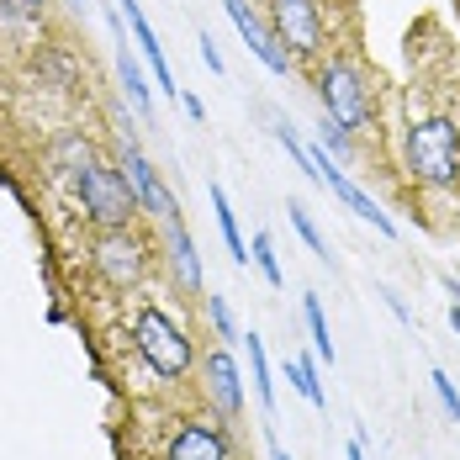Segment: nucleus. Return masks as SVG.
<instances>
[{
    "mask_svg": "<svg viewBox=\"0 0 460 460\" xmlns=\"http://www.w3.org/2000/svg\"><path fill=\"white\" fill-rule=\"evenodd\" d=\"M128 339H133L138 360L154 370L159 381H185L190 370L201 366V360H196V339H190V328H185L170 307H159V302H143L138 313H133Z\"/></svg>",
    "mask_w": 460,
    "mask_h": 460,
    "instance_id": "obj_1",
    "label": "nucleus"
},
{
    "mask_svg": "<svg viewBox=\"0 0 460 460\" xmlns=\"http://www.w3.org/2000/svg\"><path fill=\"white\" fill-rule=\"evenodd\" d=\"M402 159H408V175L429 190H456L460 185V133L445 111H429L408 122V138H402Z\"/></svg>",
    "mask_w": 460,
    "mask_h": 460,
    "instance_id": "obj_2",
    "label": "nucleus"
},
{
    "mask_svg": "<svg viewBox=\"0 0 460 460\" xmlns=\"http://www.w3.org/2000/svg\"><path fill=\"white\" fill-rule=\"evenodd\" d=\"M75 196H80V212L95 223V233L133 228L138 212H143L128 170H117V164H106V159H91L85 170H75Z\"/></svg>",
    "mask_w": 460,
    "mask_h": 460,
    "instance_id": "obj_3",
    "label": "nucleus"
},
{
    "mask_svg": "<svg viewBox=\"0 0 460 460\" xmlns=\"http://www.w3.org/2000/svg\"><path fill=\"white\" fill-rule=\"evenodd\" d=\"M318 101H323V117L349 128V133H370L376 128V101H370V80L355 58H328L318 64Z\"/></svg>",
    "mask_w": 460,
    "mask_h": 460,
    "instance_id": "obj_4",
    "label": "nucleus"
},
{
    "mask_svg": "<svg viewBox=\"0 0 460 460\" xmlns=\"http://www.w3.org/2000/svg\"><path fill=\"white\" fill-rule=\"evenodd\" d=\"M159 460H238L233 423H228V418H217L212 408L175 413V418H170V429H164Z\"/></svg>",
    "mask_w": 460,
    "mask_h": 460,
    "instance_id": "obj_5",
    "label": "nucleus"
},
{
    "mask_svg": "<svg viewBox=\"0 0 460 460\" xmlns=\"http://www.w3.org/2000/svg\"><path fill=\"white\" fill-rule=\"evenodd\" d=\"M91 270L101 276V286L111 291H133L148 276V243L133 228H106L91 243Z\"/></svg>",
    "mask_w": 460,
    "mask_h": 460,
    "instance_id": "obj_6",
    "label": "nucleus"
},
{
    "mask_svg": "<svg viewBox=\"0 0 460 460\" xmlns=\"http://www.w3.org/2000/svg\"><path fill=\"white\" fill-rule=\"evenodd\" d=\"M265 22L276 32V43L291 53V58H313L323 53V0H265Z\"/></svg>",
    "mask_w": 460,
    "mask_h": 460,
    "instance_id": "obj_7",
    "label": "nucleus"
},
{
    "mask_svg": "<svg viewBox=\"0 0 460 460\" xmlns=\"http://www.w3.org/2000/svg\"><path fill=\"white\" fill-rule=\"evenodd\" d=\"M313 170H318V185H328V196H333V201H344V207H349L360 223H370L381 238H397V217L370 196L366 185L349 181V175H344V164H333V154H328L323 143H313Z\"/></svg>",
    "mask_w": 460,
    "mask_h": 460,
    "instance_id": "obj_8",
    "label": "nucleus"
},
{
    "mask_svg": "<svg viewBox=\"0 0 460 460\" xmlns=\"http://www.w3.org/2000/svg\"><path fill=\"white\" fill-rule=\"evenodd\" d=\"M117 159H122V170H128V181H133V190H138V207L148 212V217H175L181 212V201L164 190V181H159V170L148 164V154L138 148V138H133V122L128 117H117Z\"/></svg>",
    "mask_w": 460,
    "mask_h": 460,
    "instance_id": "obj_9",
    "label": "nucleus"
},
{
    "mask_svg": "<svg viewBox=\"0 0 460 460\" xmlns=\"http://www.w3.org/2000/svg\"><path fill=\"white\" fill-rule=\"evenodd\" d=\"M196 370H201V402H207L217 418L238 423V418H243V376H238V366H233V349L228 344L207 349Z\"/></svg>",
    "mask_w": 460,
    "mask_h": 460,
    "instance_id": "obj_10",
    "label": "nucleus"
},
{
    "mask_svg": "<svg viewBox=\"0 0 460 460\" xmlns=\"http://www.w3.org/2000/svg\"><path fill=\"white\" fill-rule=\"evenodd\" d=\"M223 11L233 16V27H238V38H243V48L270 69V75H291L296 69V58L286 53V48L276 43V32H270V22H260V11L249 5V0H223Z\"/></svg>",
    "mask_w": 460,
    "mask_h": 460,
    "instance_id": "obj_11",
    "label": "nucleus"
},
{
    "mask_svg": "<svg viewBox=\"0 0 460 460\" xmlns=\"http://www.w3.org/2000/svg\"><path fill=\"white\" fill-rule=\"evenodd\" d=\"M164 228V265H170V276L181 280L185 296H201L207 291V280H201V260H196V243H190V233H185V217H164L159 223Z\"/></svg>",
    "mask_w": 460,
    "mask_h": 460,
    "instance_id": "obj_12",
    "label": "nucleus"
},
{
    "mask_svg": "<svg viewBox=\"0 0 460 460\" xmlns=\"http://www.w3.org/2000/svg\"><path fill=\"white\" fill-rule=\"evenodd\" d=\"M111 16V32H117V80H122V95H128V106L138 111V117H154V95H148V85H143V69H138V58H133V32H122V11L111 5L106 11Z\"/></svg>",
    "mask_w": 460,
    "mask_h": 460,
    "instance_id": "obj_13",
    "label": "nucleus"
},
{
    "mask_svg": "<svg viewBox=\"0 0 460 460\" xmlns=\"http://www.w3.org/2000/svg\"><path fill=\"white\" fill-rule=\"evenodd\" d=\"M122 16H128V32H133V43H138V53L148 58V69L159 75V85H164V95H181V80H175V69H170V58H164V43L154 38V27H148L143 5H138V0H122Z\"/></svg>",
    "mask_w": 460,
    "mask_h": 460,
    "instance_id": "obj_14",
    "label": "nucleus"
},
{
    "mask_svg": "<svg viewBox=\"0 0 460 460\" xmlns=\"http://www.w3.org/2000/svg\"><path fill=\"white\" fill-rule=\"evenodd\" d=\"M243 344H249V381H254V397H260L265 418H276V376H270V360H265V339L249 328Z\"/></svg>",
    "mask_w": 460,
    "mask_h": 460,
    "instance_id": "obj_15",
    "label": "nucleus"
},
{
    "mask_svg": "<svg viewBox=\"0 0 460 460\" xmlns=\"http://www.w3.org/2000/svg\"><path fill=\"white\" fill-rule=\"evenodd\" d=\"M207 201H212V212H217V228H223V243H228L233 265H249V243H243V233H238V212H233L228 190H223V185H207Z\"/></svg>",
    "mask_w": 460,
    "mask_h": 460,
    "instance_id": "obj_16",
    "label": "nucleus"
},
{
    "mask_svg": "<svg viewBox=\"0 0 460 460\" xmlns=\"http://www.w3.org/2000/svg\"><path fill=\"white\" fill-rule=\"evenodd\" d=\"M302 323H307V333H313V349H318L323 366H333V333H328V318H323V296H302Z\"/></svg>",
    "mask_w": 460,
    "mask_h": 460,
    "instance_id": "obj_17",
    "label": "nucleus"
},
{
    "mask_svg": "<svg viewBox=\"0 0 460 460\" xmlns=\"http://www.w3.org/2000/svg\"><path fill=\"white\" fill-rule=\"evenodd\" d=\"M286 212H291V228H296V238H302V243H307V249L318 254L323 265H333V249H328V238H323V228L313 223V212H307L302 201H291Z\"/></svg>",
    "mask_w": 460,
    "mask_h": 460,
    "instance_id": "obj_18",
    "label": "nucleus"
},
{
    "mask_svg": "<svg viewBox=\"0 0 460 460\" xmlns=\"http://www.w3.org/2000/svg\"><path fill=\"white\" fill-rule=\"evenodd\" d=\"M249 260H254V270L265 276V286H286V270H280V260H276V238L270 233H254V243H249Z\"/></svg>",
    "mask_w": 460,
    "mask_h": 460,
    "instance_id": "obj_19",
    "label": "nucleus"
},
{
    "mask_svg": "<svg viewBox=\"0 0 460 460\" xmlns=\"http://www.w3.org/2000/svg\"><path fill=\"white\" fill-rule=\"evenodd\" d=\"M286 376L296 381V392H302L313 408H328V397H323V381H318V360H313V355H296V360L286 366Z\"/></svg>",
    "mask_w": 460,
    "mask_h": 460,
    "instance_id": "obj_20",
    "label": "nucleus"
},
{
    "mask_svg": "<svg viewBox=\"0 0 460 460\" xmlns=\"http://www.w3.org/2000/svg\"><path fill=\"white\" fill-rule=\"evenodd\" d=\"M318 143L339 159V164H349V159H355V133H349V128H339V122H328V117L318 122Z\"/></svg>",
    "mask_w": 460,
    "mask_h": 460,
    "instance_id": "obj_21",
    "label": "nucleus"
},
{
    "mask_svg": "<svg viewBox=\"0 0 460 460\" xmlns=\"http://www.w3.org/2000/svg\"><path fill=\"white\" fill-rule=\"evenodd\" d=\"M207 323H212L217 344H233V339H243V333H238V323H233V313H228V302H223L217 291H207Z\"/></svg>",
    "mask_w": 460,
    "mask_h": 460,
    "instance_id": "obj_22",
    "label": "nucleus"
},
{
    "mask_svg": "<svg viewBox=\"0 0 460 460\" xmlns=\"http://www.w3.org/2000/svg\"><path fill=\"white\" fill-rule=\"evenodd\" d=\"M276 138H280V148L291 154V164H296V170H302L307 181H318V170H313V148H307V143L296 138V133H291L286 122H280V128H276Z\"/></svg>",
    "mask_w": 460,
    "mask_h": 460,
    "instance_id": "obj_23",
    "label": "nucleus"
},
{
    "mask_svg": "<svg viewBox=\"0 0 460 460\" xmlns=\"http://www.w3.org/2000/svg\"><path fill=\"white\" fill-rule=\"evenodd\" d=\"M429 386H434V397H439V408L450 413V423H460V392H456V381H450L445 370H429Z\"/></svg>",
    "mask_w": 460,
    "mask_h": 460,
    "instance_id": "obj_24",
    "label": "nucleus"
},
{
    "mask_svg": "<svg viewBox=\"0 0 460 460\" xmlns=\"http://www.w3.org/2000/svg\"><path fill=\"white\" fill-rule=\"evenodd\" d=\"M43 16V0H0V22H32Z\"/></svg>",
    "mask_w": 460,
    "mask_h": 460,
    "instance_id": "obj_25",
    "label": "nucleus"
},
{
    "mask_svg": "<svg viewBox=\"0 0 460 460\" xmlns=\"http://www.w3.org/2000/svg\"><path fill=\"white\" fill-rule=\"evenodd\" d=\"M381 302L392 307V318H397V323H408V328H413V313H408V302H402V296H397L392 286H381Z\"/></svg>",
    "mask_w": 460,
    "mask_h": 460,
    "instance_id": "obj_26",
    "label": "nucleus"
},
{
    "mask_svg": "<svg viewBox=\"0 0 460 460\" xmlns=\"http://www.w3.org/2000/svg\"><path fill=\"white\" fill-rule=\"evenodd\" d=\"M201 64H207L212 75H223V53H217V43H212V32H201Z\"/></svg>",
    "mask_w": 460,
    "mask_h": 460,
    "instance_id": "obj_27",
    "label": "nucleus"
},
{
    "mask_svg": "<svg viewBox=\"0 0 460 460\" xmlns=\"http://www.w3.org/2000/svg\"><path fill=\"white\" fill-rule=\"evenodd\" d=\"M181 106H185V117H190V122H207V106H201L196 95H181Z\"/></svg>",
    "mask_w": 460,
    "mask_h": 460,
    "instance_id": "obj_28",
    "label": "nucleus"
},
{
    "mask_svg": "<svg viewBox=\"0 0 460 460\" xmlns=\"http://www.w3.org/2000/svg\"><path fill=\"white\" fill-rule=\"evenodd\" d=\"M344 460H366V445H360V439H349V450H344Z\"/></svg>",
    "mask_w": 460,
    "mask_h": 460,
    "instance_id": "obj_29",
    "label": "nucleus"
},
{
    "mask_svg": "<svg viewBox=\"0 0 460 460\" xmlns=\"http://www.w3.org/2000/svg\"><path fill=\"white\" fill-rule=\"evenodd\" d=\"M450 328L460 333V302H450Z\"/></svg>",
    "mask_w": 460,
    "mask_h": 460,
    "instance_id": "obj_30",
    "label": "nucleus"
},
{
    "mask_svg": "<svg viewBox=\"0 0 460 460\" xmlns=\"http://www.w3.org/2000/svg\"><path fill=\"white\" fill-rule=\"evenodd\" d=\"M270 460H291V456H286V450L276 445V439H270Z\"/></svg>",
    "mask_w": 460,
    "mask_h": 460,
    "instance_id": "obj_31",
    "label": "nucleus"
}]
</instances>
